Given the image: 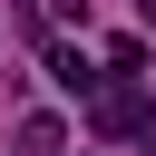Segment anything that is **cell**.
Instances as JSON below:
<instances>
[{
  "mask_svg": "<svg viewBox=\"0 0 156 156\" xmlns=\"http://www.w3.org/2000/svg\"><path fill=\"white\" fill-rule=\"evenodd\" d=\"M136 156H156V127H146V136H136Z\"/></svg>",
  "mask_w": 156,
  "mask_h": 156,
  "instance_id": "cell-5",
  "label": "cell"
},
{
  "mask_svg": "<svg viewBox=\"0 0 156 156\" xmlns=\"http://www.w3.org/2000/svg\"><path fill=\"white\" fill-rule=\"evenodd\" d=\"M49 10H58V20H88V0H49Z\"/></svg>",
  "mask_w": 156,
  "mask_h": 156,
  "instance_id": "cell-4",
  "label": "cell"
},
{
  "mask_svg": "<svg viewBox=\"0 0 156 156\" xmlns=\"http://www.w3.org/2000/svg\"><path fill=\"white\" fill-rule=\"evenodd\" d=\"M146 39H156V0H146Z\"/></svg>",
  "mask_w": 156,
  "mask_h": 156,
  "instance_id": "cell-6",
  "label": "cell"
},
{
  "mask_svg": "<svg viewBox=\"0 0 156 156\" xmlns=\"http://www.w3.org/2000/svg\"><path fill=\"white\" fill-rule=\"evenodd\" d=\"M88 127H98V136H146L156 117H146L136 88H88Z\"/></svg>",
  "mask_w": 156,
  "mask_h": 156,
  "instance_id": "cell-1",
  "label": "cell"
},
{
  "mask_svg": "<svg viewBox=\"0 0 156 156\" xmlns=\"http://www.w3.org/2000/svg\"><path fill=\"white\" fill-rule=\"evenodd\" d=\"M49 78H58L68 98H88V88H98V68H88V49H68V39H49Z\"/></svg>",
  "mask_w": 156,
  "mask_h": 156,
  "instance_id": "cell-2",
  "label": "cell"
},
{
  "mask_svg": "<svg viewBox=\"0 0 156 156\" xmlns=\"http://www.w3.org/2000/svg\"><path fill=\"white\" fill-rule=\"evenodd\" d=\"M58 146V117H20V156H49Z\"/></svg>",
  "mask_w": 156,
  "mask_h": 156,
  "instance_id": "cell-3",
  "label": "cell"
}]
</instances>
